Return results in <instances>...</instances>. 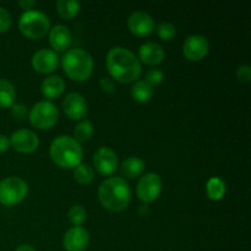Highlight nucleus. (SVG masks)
Returning a JSON list of instances; mask_svg holds the SVG:
<instances>
[{"label": "nucleus", "instance_id": "1", "mask_svg": "<svg viewBox=\"0 0 251 251\" xmlns=\"http://www.w3.org/2000/svg\"><path fill=\"white\" fill-rule=\"evenodd\" d=\"M108 73L114 80L122 83L136 81L141 75V63L132 51L123 47L110 49L105 59Z\"/></svg>", "mask_w": 251, "mask_h": 251}, {"label": "nucleus", "instance_id": "2", "mask_svg": "<svg viewBox=\"0 0 251 251\" xmlns=\"http://www.w3.org/2000/svg\"><path fill=\"white\" fill-rule=\"evenodd\" d=\"M131 190L122 176H112L100 184L98 189V198L102 206L112 212H120L125 210L130 202Z\"/></svg>", "mask_w": 251, "mask_h": 251}, {"label": "nucleus", "instance_id": "3", "mask_svg": "<svg viewBox=\"0 0 251 251\" xmlns=\"http://www.w3.org/2000/svg\"><path fill=\"white\" fill-rule=\"evenodd\" d=\"M49 154L56 166L60 168L71 169L81 164L83 150L74 137L61 135L53 140L49 149Z\"/></svg>", "mask_w": 251, "mask_h": 251}, {"label": "nucleus", "instance_id": "4", "mask_svg": "<svg viewBox=\"0 0 251 251\" xmlns=\"http://www.w3.org/2000/svg\"><path fill=\"white\" fill-rule=\"evenodd\" d=\"M66 75L74 81L82 82L90 78L93 71V59L88 51L81 48L69 49L61 59Z\"/></svg>", "mask_w": 251, "mask_h": 251}, {"label": "nucleus", "instance_id": "5", "mask_svg": "<svg viewBox=\"0 0 251 251\" xmlns=\"http://www.w3.org/2000/svg\"><path fill=\"white\" fill-rule=\"evenodd\" d=\"M19 28L24 36L29 39H38L46 36L50 29V20L38 10H28L21 15Z\"/></svg>", "mask_w": 251, "mask_h": 251}, {"label": "nucleus", "instance_id": "6", "mask_svg": "<svg viewBox=\"0 0 251 251\" xmlns=\"http://www.w3.org/2000/svg\"><path fill=\"white\" fill-rule=\"evenodd\" d=\"M28 193V185L19 176H9L0 181V203L15 206L21 202Z\"/></svg>", "mask_w": 251, "mask_h": 251}, {"label": "nucleus", "instance_id": "7", "mask_svg": "<svg viewBox=\"0 0 251 251\" xmlns=\"http://www.w3.org/2000/svg\"><path fill=\"white\" fill-rule=\"evenodd\" d=\"M28 118L31 124L37 129H50L58 122L59 110L54 103L49 100H42L31 108Z\"/></svg>", "mask_w": 251, "mask_h": 251}, {"label": "nucleus", "instance_id": "8", "mask_svg": "<svg viewBox=\"0 0 251 251\" xmlns=\"http://www.w3.org/2000/svg\"><path fill=\"white\" fill-rule=\"evenodd\" d=\"M162 191V180L157 173H147L139 180L136 185L137 198L145 203L153 202Z\"/></svg>", "mask_w": 251, "mask_h": 251}, {"label": "nucleus", "instance_id": "9", "mask_svg": "<svg viewBox=\"0 0 251 251\" xmlns=\"http://www.w3.org/2000/svg\"><path fill=\"white\" fill-rule=\"evenodd\" d=\"M10 146L20 153H32L39 146V139L28 129L16 130L9 139Z\"/></svg>", "mask_w": 251, "mask_h": 251}, {"label": "nucleus", "instance_id": "10", "mask_svg": "<svg viewBox=\"0 0 251 251\" xmlns=\"http://www.w3.org/2000/svg\"><path fill=\"white\" fill-rule=\"evenodd\" d=\"M118 156L109 147H100L93 154L96 171L102 176H112L118 168Z\"/></svg>", "mask_w": 251, "mask_h": 251}, {"label": "nucleus", "instance_id": "11", "mask_svg": "<svg viewBox=\"0 0 251 251\" xmlns=\"http://www.w3.org/2000/svg\"><path fill=\"white\" fill-rule=\"evenodd\" d=\"M208 48H210V44L206 37L201 34H194V36H189L184 42L183 53L188 60L199 61L207 55Z\"/></svg>", "mask_w": 251, "mask_h": 251}, {"label": "nucleus", "instance_id": "12", "mask_svg": "<svg viewBox=\"0 0 251 251\" xmlns=\"http://www.w3.org/2000/svg\"><path fill=\"white\" fill-rule=\"evenodd\" d=\"M127 27L135 36L146 37L154 31V20L151 15L144 11H135L127 19Z\"/></svg>", "mask_w": 251, "mask_h": 251}, {"label": "nucleus", "instance_id": "13", "mask_svg": "<svg viewBox=\"0 0 251 251\" xmlns=\"http://www.w3.org/2000/svg\"><path fill=\"white\" fill-rule=\"evenodd\" d=\"M63 109L69 119L81 120L87 114V102L82 95L77 92H71L64 98Z\"/></svg>", "mask_w": 251, "mask_h": 251}, {"label": "nucleus", "instance_id": "14", "mask_svg": "<svg viewBox=\"0 0 251 251\" xmlns=\"http://www.w3.org/2000/svg\"><path fill=\"white\" fill-rule=\"evenodd\" d=\"M90 243V233L83 227H73L63 238V247L66 251H83Z\"/></svg>", "mask_w": 251, "mask_h": 251}, {"label": "nucleus", "instance_id": "15", "mask_svg": "<svg viewBox=\"0 0 251 251\" xmlns=\"http://www.w3.org/2000/svg\"><path fill=\"white\" fill-rule=\"evenodd\" d=\"M59 65V56L51 49H39L32 56V66L39 74L53 73Z\"/></svg>", "mask_w": 251, "mask_h": 251}, {"label": "nucleus", "instance_id": "16", "mask_svg": "<svg viewBox=\"0 0 251 251\" xmlns=\"http://www.w3.org/2000/svg\"><path fill=\"white\" fill-rule=\"evenodd\" d=\"M164 56H166L164 49L158 43H153V42L142 44L139 49L140 60L147 65L161 64L164 60Z\"/></svg>", "mask_w": 251, "mask_h": 251}, {"label": "nucleus", "instance_id": "17", "mask_svg": "<svg viewBox=\"0 0 251 251\" xmlns=\"http://www.w3.org/2000/svg\"><path fill=\"white\" fill-rule=\"evenodd\" d=\"M71 32L64 25H56L49 32V43L56 51H64L71 44Z\"/></svg>", "mask_w": 251, "mask_h": 251}, {"label": "nucleus", "instance_id": "18", "mask_svg": "<svg viewBox=\"0 0 251 251\" xmlns=\"http://www.w3.org/2000/svg\"><path fill=\"white\" fill-rule=\"evenodd\" d=\"M65 81L60 77L59 75H51L44 78L43 82L41 85L42 95L48 100H55V98L60 97L65 91Z\"/></svg>", "mask_w": 251, "mask_h": 251}, {"label": "nucleus", "instance_id": "19", "mask_svg": "<svg viewBox=\"0 0 251 251\" xmlns=\"http://www.w3.org/2000/svg\"><path fill=\"white\" fill-rule=\"evenodd\" d=\"M145 162L139 157H129L120 166V172L127 179H135L145 171Z\"/></svg>", "mask_w": 251, "mask_h": 251}, {"label": "nucleus", "instance_id": "20", "mask_svg": "<svg viewBox=\"0 0 251 251\" xmlns=\"http://www.w3.org/2000/svg\"><path fill=\"white\" fill-rule=\"evenodd\" d=\"M206 194L212 201L222 200L226 195V183L218 176H212L206 184Z\"/></svg>", "mask_w": 251, "mask_h": 251}, {"label": "nucleus", "instance_id": "21", "mask_svg": "<svg viewBox=\"0 0 251 251\" xmlns=\"http://www.w3.org/2000/svg\"><path fill=\"white\" fill-rule=\"evenodd\" d=\"M153 96V88L145 80L136 81L131 87V97L140 103H146Z\"/></svg>", "mask_w": 251, "mask_h": 251}, {"label": "nucleus", "instance_id": "22", "mask_svg": "<svg viewBox=\"0 0 251 251\" xmlns=\"http://www.w3.org/2000/svg\"><path fill=\"white\" fill-rule=\"evenodd\" d=\"M16 92L10 81L0 78V108H11L15 103Z\"/></svg>", "mask_w": 251, "mask_h": 251}, {"label": "nucleus", "instance_id": "23", "mask_svg": "<svg viewBox=\"0 0 251 251\" xmlns=\"http://www.w3.org/2000/svg\"><path fill=\"white\" fill-rule=\"evenodd\" d=\"M80 2L77 0H59L56 2V10L59 15L65 20H71L80 12Z\"/></svg>", "mask_w": 251, "mask_h": 251}, {"label": "nucleus", "instance_id": "24", "mask_svg": "<svg viewBox=\"0 0 251 251\" xmlns=\"http://www.w3.org/2000/svg\"><path fill=\"white\" fill-rule=\"evenodd\" d=\"M93 135V125L90 120H82L78 123L74 130V139L80 144V142L90 141Z\"/></svg>", "mask_w": 251, "mask_h": 251}, {"label": "nucleus", "instance_id": "25", "mask_svg": "<svg viewBox=\"0 0 251 251\" xmlns=\"http://www.w3.org/2000/svg\"><path fill=\"white\" fill-rule=\"evenodd\" d=\"M74 178L81 185H88L95 178V172L90 164H78L74 171Z\"/></svg>", "mask_w": 251, "mask_h": 251}, {"label": "nucleus", "instance_id": "26", "mask_svg": "<svg viewBox=\"0 0 251 251\" xmlns=\"http://www.w3.org/2000/svg\"><path fill=\"white\" fill-rule=\"evenodd\" d=\"M69 220L73 223L74 227H80L87 218V212L85 208L80 205H75L69 210Z\"/></svg>", "mask_w": 251, "mask_h": 251}, {"label": "nucleus", "instance_id": "27", "mask_svg": "<svg viewBox=\"0 0 251 251\" xmlns=\"http://www.w3.org/2000/svg\"><path fill=\"white\" fill-rule=\"evenodd\" d=\"M156 31L159 38L163 39V41H171L176 34V26L173 24H171V22H161L157 26Z\"/></svg>", "mask_w": 251, "mask_h": 251}, {"label": "nucleus", "instance_id": "28", "mask_svg": "<svg viewBox=\"0 0 251 251\" xmlns=\"http://www.w3.org/2000/svg\"><path fill=\"white\" fill-rule=\"evenodd\" d=\"M163 73H162L161 70H158V69H151V70L149 71V73L146 74V82L149 83L150 86H157L159 85V83L163 81Z\"/></svg>", "mask_w": 251, "mask_h": 251}, {"label": "nucleus", "instance_id": "29", "mask_svg": "<svg viewBox=\"0 0 251 251\" xmlns=\"http://www.w3.org/2000/svg\"><path fill=\"white\" fill-rule=\"evenodd\" d=\"M11 27V15L5 7L0 6V33L6 32Z\"/></svg>", "mask_w": 251, "mask_h": 251}, {"label": "nucleus", "instance_id": "30", "mask_svg": "<svg viewBox=\"0 0 251 251\" xmlns=\"http://www.w3.org/2000/svg\"><path fill=\"white\" fill-rule=\"evenodd\" d=\"M11 114L14 115V118H16V119L22 120L27 117L28 110H27L26 105L22 104V103H16V104L14 103L11 107Z\"/></svg>", "mask_w": 251, "mask_h": 251}, {"label": "nucleus", "instance_id": "31", "mask_svg": "<svg viewBox=\"0 0 251 251\" xmlns=\"http://www.w3.org/2000/svg\"><path fill=\"white\" fill-rule=\"evenodd\" d=\"M237 76L242 82H250L251 78V68L250 65H242L238 68Z\"/></svg>", "mask_w": 251, "mask_h": 251}, {"label": "nucleus", "instance_id": "32", "mask_svg": "<svg viewBox=\"0 0 251 251\" xmlns=\"http://www.w3.org/2000/svg\"><path fill=\"white\" fill-rule=\"evenodd\" d=\"M100 88H102L105 93H108V95H113V93L115 92V85L114 82H113L112 78L109 77L100 78Z\"/></svg>", "mask_w": 251, "mask_h": 251}, {"label": "nucleus", "instance_id": "33", "mask_svg": "<svg viewBox=\"0 0 251 251\" xmlns=\"http://www.w3.org/2000/svg\"><path fill=\"white\" fill-rule=\"evenodd\" d=\"M10 147V141L5 135L0 134V153L6 152Z\"/></svg>", "mask_w": 251, "mask_h": 251}, {"label": "nucleus", "instance_id": "34", "mask_svg": "<svg viewBox=\"0 0 251 251\" xmlns=\"http://www.w3.org/2000/svg\"><path fill=\"white\" fill-rule=\"evenodd\" d=\"M19 5L24 10L28 11V10H32V7H33L34 5H36V2H34L33 0H20Z\"/></svg>", "mask_w": 251, "mask_h": 251}, {"label": "nucleus", "instance_id": "35", "mask_svg": "<svg viewBox=\"0 0 251 251\" xmlns=\"http://www.w3.org/2000/svg\"><path fill=\"white\" fill-rule=\"evenodd\" d=\"M15 251H36V249H34V248H32L31 245L22 244V245H19Z\"/></svg>", "mask_w": 251, "mask_h": 251}]
</instances>
